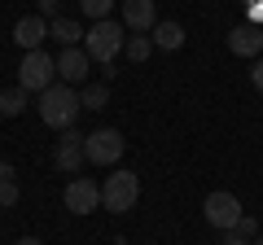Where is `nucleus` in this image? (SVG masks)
I'll use <instances>...</instances> for the list:
<instances>
[{"mask_svg": "<svg viewBox=\"0 0 263 245\" xmlns=\"http://www.w3.org/2000/svg\"><path fill=\"white\" fill-rule=\"evenodd\" d=\"M79 110H84V105H79V92L70 84H53V88L40 92V118H44L48 127H57V132L75 127Z\"/></svg>", "mask_w": 263, "mask_h": 245, "instance_id": "obj_1", "label": "nucleus"}, {"mask_svg": "<svg viewBox=\"0 0 263 245\" xmlns=\"http://www.w3.org/2000/svg\"><path fill=\"white\" fill-rule=\"evenodd\" d=\"M123 44H127V35H123V27L110 22V18L92 22V31H84V53L92 57V62H101V66H110L114 57L123 53Z\"/></svg>", "mask_w": 263, "mask_h": 245, "instance_id": "obj_2", "label": "nucleus"}, {"mask_svg": "<svg viewBox=\"0 0 263 245\" xmlns=\"http://www.w3.org/2000/svg\"><path fill=\"white\" fill-rule=\"evenodd\" d=\"M136 201H141V179L132 175V171H114L101 184V206L110 210V215H127Z\"/></svg>", "mask_w": 263, "mask_h": 245, "instance_id": "obj_3", "label": "nucleus"}, {"mask_svg": "<svg viewBox=\"0 0 263 245\" xmlns=\"http://www.w3.org/2000/svg\"><path fill=\"white\" fill-rule=\"evenodd\" d=\"M57 84V62L35 48V53H22V66H18V88L22 92H44V88Z\"/></svg>", "mask_w": 263, "mask_h": 245, "instance_id": "obj_4", "label": "nucleus"}, {"mask_svg": "<svg viewBox=\"0 0 263 245\" xmlns=\"http://www.w3.org/2000/svg\"><path fill=\"white\" fill-rule=\"evenodd\" d=\"M123 149H127V140H123L119 127H97V132L84 136V158L97 162V167H114L123 158Z\"/></svg>", "mask_w": 263, "mask_h": 245, "instance_id": "obj_5", "label": "nucleus"}, {"mask_svg": "<svg viewBox=\"0 0 263 245\" xmlns=\"http://www.w3.org/2000/svg\"><path fill=\"white\" fill-rule=\"evenodd\" d=\"M202 215H206L211 228H219V232H233L237 219H241L246 210H241V201H237V193H224V189H219V193H211V197L202 201Z\"/></svg>", "mask_w": 263, "mask_h": 245, "instance_id": "obj_6", "label": "nucleus"}, {"mask_svg": "<svg viewBox=\"0 0 263 245\" xmlns=\"http://www.w3.org/2000/svg\"><path fill=\"white\" fill-rule=\"evenodd\" d=\"M62 201H66V210L70 215H92L97 206H101V189H97V179H70L66 184V193H62Z\"/></svg>", "mask_w": 263, "mask_h": 245, "instance_id": "obj_7", "label": "nucleus"}, {"mask_svg": "<svg viewBox=\"0 0 263 245\" xmlns=\"http://www.w3.org/2000/svg\"><path fill=\"white\" fill-rule=\"evenodd\" d=\"M53 162H57V171H66V175H75L79 167H84V136L75 132V127H66L62 132V140H57V149H53Z\"/></svg>", "mask_w": 263, "mask_h": 245, "instance_id": "obj_8", "label": "nucleus"}, {"mask_svg": "<svg viewBox=\"0 0 263 245\" xmlns=\"http://www.w3.org/2000/svg\"><path fill=\"white\" fill-rule=\"evenodd\" d=\"M53 62H57L62 84H84V79H88V66H92V57H88L84 48H62Z\"/></svg>", "mask_w": 263, "mask_h": 245, "instance_id": "obj_9", "label": "nucleus"}, {"mask_svg": "<svg viewBox=\"0 0 263 245\" xmlns=\"http://www.w3.org/2000/svg\"><path fill=\"white\" fill-rule=\"evenodd\" d=\"M13 39H18L22 53H35L48 39V22L40 18V13H27V18H18V27H13Z\"/></svg>", "mask_w": 263, "mask_h": 245, "instance_id": "obj_10", "label": "nucleus"}, {"mask_svg": "<svg viewBox=\"0 0 263 245\" xmlns=\"http://www.w3.org/2000/svg\"><path fill=\"white\" fill-rule=\"evenodd\" d=\"M158 13H154V0H123V27L132 35H141V31H154Z\"/></svg>", "mask_w": 263, "mask_h": 245, "instance_id": "obj_11", "label": "nucleus"}, {"mask_svg": "<svg viewBox=\"0 0 263 245\" xmlns=\"http://www.w3.org/2000/svg\"><path fill=\"white\" fill-rule=\"evenodd\" d=\"M228 48L237 57H259L263 53V31L259 27H233L228 31Z\"/></svg>", "mask_w": 263, "mask_h": 245, "instance_id": "obj_12", "label": "nucleus"}, {"mask_svg": "<svg viewBox=\"0 0 263 245\" xmlns=\"http://www.w3.org/2000/svg\"><path fill=\"white\" fill-rule=\"evenodd\" d=\"M149 44L162 48V53H176V48H184V27H180V22H154Z\"/></svg>", "mask_w": 263, "mask_h": 245, "instance_id": "obj_13", "label": "nucleus"}, {"mask_svg": "<svg viewBox=\"0 0 263 245\" xmlns=\"http://www.w3.org/2000/svg\"><path fill=\"white\" fill-rule=\"evenodd\" d=\"M48 35H53L62 48H75L79 39H84V31H79V22H70V18H53L48 22Z\"/></svg>", "mask_w": 263, "mask_h": 245, "instance_id": "obj_14", "label": "nucleus"}, {"mask_svg": "<svg viewBox=\"0 0 263 245\" xmlns=\"http://www.w3.org/2000/svg\"><path fill=\"white\" fill-rule=\"evenodd\" d=\"M27 96L22 88H9V92H0V118H18L22 110H27Z\"/></svg>", "mask_w": 263, "mask_h": 245, "instance_id": "obj_15", "label": "nucleus"}, {"mask_svg": "<svg viewBox=\"0 0 263 245\" xmlns=\"http://www.w3.org/2000/svg\"><path fill=\"white\" fill-rule=\"evenodd\" d=\"M105 101H110V88H105V84H92V88L79 92V105H84V110H101Z\"/></svg>", "mask_w": 263, "mask_h": 245, "instance_id": "obj_16", "label": "nucleus"}, {"mask_svg": "<svg viewBox=\"0 0 263 245\" xmlns=\"http://www.w3.org/2000/svg\"><path fill=\"white\" fill-rule=\"evenodd\" d=\"M123 53H127L132 62H145V57L154 53V44H149V39H145V35H132L127 44H123Z\"/></svg>", "mask_w": 263, "mask_h": 245, "instance_id": "obj_17", "label": "nucleus"}, {"mask_svg": "<svg viewBox=\"0 0 263 245\" xmlns=\"http://www.w3.org/2000/svg\"><path fill=\"white\" fill-rule=\"evenodd\" d=\"M79 9H84V13H88V18H92V22H101L105 13L114 9V0H79Z\"/></svg>", "mask_w": 263, "mask_h": 245, "instance_id": "obj_18", "label": "nucleus"}, {"mask_svg": "<svg viewBox=\"0 0 263 245\" xmlns=\"http://www.w3.org/2000/svg\"><path fill=\"white\" fill-rule=\"evenodd\" d=\"M18 201V184L13 179H0V206H13Z\"/></svg>", "mask_w": 263, "mask_h": 245, "instance_id": "obj_19", "label": "nucleus"}, {"mask_svg": "<svg viewBox=\"0 0 263 245\" xmlns=\"http://www.w3.org/2000/svg\"><path fill=\"white\" fill-rule=\"evenodd\" d=\"M233 232H237V236H259V223H254L250 215H241V219H237V228H233Z\"/></svg>", "mask_w": 263, "mask_h": 245, "instance_id": "obj_20", "label": "nucleus"}, {"mask_svg": "<svg viewBox=\"0 0 263 245\" xmlns=\"http://www.w3.org/2000/svg\"><path fill=\"white\" fill-rule=\"evenodd\" d=\"M40 18H44V22L57 18V0H40Z\"/></svg>", "mask_w": 263, "mask_h": 245, "instance_id": "obj_21", "label": "nucleus"}, {"mask_svg": "<svg viewBox=\"0 0 263 245\" xmlns=\"http://www.w3.org/2000/svg\"><path fill=\"white\" fill-rule=\"evenodd\" d=\"M250 84H254V88H259V92H263V57H259V62H254V70H250Z\"/></svg>", "mask_w": 263, "mask_h": 245, "instance_id": "obj_22", "label": "nucleus"}, {"mask_svg": "<svg viewBox=\"0 0 263 245\" xmlns=\"http://www.w3.org/2000/svg\"><path fill=\"white\" fill-rule=\"evenodd\" d=\"M219 245H250V241H246V236H237V232H233V236H224V241H219Z\"/></svg>", "mask_w": 263, "mask_h": 245, "instance_id": "obj_23", "label": "nucleus"}, {"mask_svg": "<svg viewBox=\"0 0 263 245\" xmlns=\"http://www.w3.org/2000/svg\"><path fill=\"white\" fill-rule=\"evenodd\" d=\"M0 179H13V167H9V162H0Z\"/></svg>", "mask_w": 263, "mask_h": 245, "instance_id": "obj_24", "label": "nucleus"}, {"mask_svg": "<svg viewBox=\"0 0 263 245\" xmlns=\"http://www.w3.org/2000/svg\"><path fill=\"white\" fill-rule=\"evenodd\" d=\"M13 245H40V241H35V236H22V241H13Z\"/></svg>", "mask_w": 263, "mask_h": 245, "instance_id": "obj_25", "label": "nucleus"}, {"mask_svg": "<svg viewBox=\"0 0 263 245\" xmlns=\"http://www.w3.org/2000/svg\"><path fill=\"white\" fill-rule=\"evenodd\" d=\"M114 245H132V241H127V236H119V241H114Z\"/></svg>", "mask_w": 263, "mask_h": 245, "instance_id": "obj_26", "label": "nucleus"}, {"mask_svg": "<svg viewBox=\"0 0 263 245\" xmlns=\"http://www.w3.org/2000/svg\"><path fill=\"white\" fill-rule=\"evenodd\" d=\"M250 245H263V236H254V241H250Z\"/></svg>", "mask_w": 263, "mask_h": 245, "instance_id": "obj_27", "label": "nucleus"}]
</instances>
